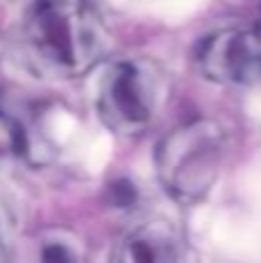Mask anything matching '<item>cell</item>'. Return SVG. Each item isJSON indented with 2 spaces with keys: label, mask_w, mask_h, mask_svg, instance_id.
Here are the masks:
<instances>
[{
  "label": "cell",
  "mask_w": 261,
  "mask_h": 263,
  "mask_svg": "<svg viewBox=\"0 0 261 263\" xmlns=\"http://www.w3.org/2000/svg\"><path fill=\"white\" fill-rule=\"evenodd\" d=\"M23 37L32 58L60 77L83 72L100 53L97 26L72 0H35Z\"/></svg>",
  "instance_id": "obj_1"
},
{
  "label": "cell",
  "mask_w": 261,
  "mask_h": 263,
  "mask_svg": "<svg viewBox=\"0 0 261 263\" xmlns=\"http://www.w3.org/2000/svg\"><path fill=\"white\" fill-rule=\"evenodd\" d=\"M222 159L225 129L206 118L178 125L157 145L160 180L180 201H197L208 194L217 180Z\"/></svg>",
  "instance_id": "obj_2"
},
{
  "label": "cell",
  "mask_w": 261,
  "mask_h": 263,
  "mask_svg": "<svg viewBox=\"0 0 261 263\" xmlns=\"http://www.w3.org/2000/svg\"><path fill=\"white\" fill-rule=\"evenodd\" d=\"M160 102V72L143 60H118L104 72L97 109L111 129L137 134L153 120Z\"/></svg>",
  "instance_id": "obj_3"
},
{
  "label": "cell",
  "mask_w": 261,
  "mask_h": 263,
  "mask_svg": "<svg viewBox=\"0 0 261 263\" xmlns=\"http://www.w3.org/2000/svg\"><path fill=\"white\" fill-rule=\"evenodd\" d=\"M197 63L215 83L250 86L261 79V35L248 28L217 30L201 42Z\"/></svg>",
  "instance_id": "obj_4"
},
{
  "label": "cell",
  "mask_w": 261,
  "mask_h": 263,
  "mask_svg": "<svg viewBox=\"0 0 261 263\" xmlns=\"http://www.w3.org/2000/svg\"><path fill=\"white\" fill-rule=\"evenodd\" d=\"M183 256V236L166 219H148L120 240L116 259L123 263H171Z\"/></svg>",
  "instance_id": "obj_5"
},
{
  "label": "cell",
  "mask_w": 261,
  "mask_h": 263,
  "mask_svg": "<svg viewBox=\"0 0 261 263\" xmlns=\"http://www.w3.org/2000/svg\"><path fill=\"white\" fill-rule=\"evenodd\" d=\"M40 256L46 261H81L83 259V245L77 236L67 231H53L42 242Z\"/></svg>",
  "instance_id": "obj_6"
},
{
  "label": "cell",
  "mask_w": 261,
  "mask_h": 263,
  "mask_svg": "<svg viewBox=\"0 0 261 263\" xmlns=\"http://www.w3.org/2000/svg\"><path fill=\"white\" fill-rule=\"evenodd\" d=\"M26 145H28V139H26V132L21 129V125L0 114V159L23 155Z\"/></svg>",
  "instance_id": "obj_7"
},
{
  "label": "cell",
  "mask_w": 261,
  "mask_h": 263,
  "mask_svg": "<svg viewBox=\"0 0 261 263\" xmlns=\"http://www.w3.org/2000/svg\"><path fill=\"white\" fill-rule=\"evenodd\" d=\"M109 192H111V199H114L116 205L134 203V199H137V187L129 180H116Z\"/></svg>",
  "instance_id": "obj_8"
},
{
  "label": "cell",
  "mask_w": 261,
  "mask_h": 263,
  "mask_svg": "<svg viewBox=\"0 0 261 263\" xmlns=\"http://www.w3.org/2000/svg\"><path fill=\"white\" fill-rule=\"evenodd\" d=\"M9 242V222H7V213L0 205V256L5 254V247Z\"/></svg>",
  "instance_id": "obj_9"
}]
</instances>
